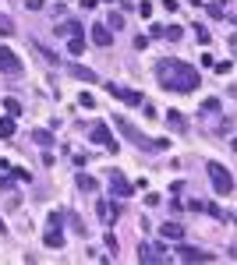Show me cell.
<instances>
[{
	"mask_svg": "<svg viewBox=\"0 0 237 265\" xmlns=\"http://www.w3.org/2000/svg\"><path fill=\"white\" fill-rule=\"evenodd\" d=\"M156 78H159V85L170 89V92H195V89L202 85V74H198L191 64L177 61V57L159 61L156 64Z\"/></svg>",
	"mask_w": 237,
	"mask_h": 265,
	"instance_id": "1",
	"label": "cell"
},
{
	"mask_svg": "<svg viewBox=\"0 0 237 265\" xmlns=\"http://www.w3.org/2000/svg\"><path fill=\"white\" fill-rule=\"evenodd\" d=\"M113 124H117V128L124 131V138H128V141H131L135 149H142V152H163V149L170 145L166 138H145V134L138 131V128H135V124H131L128 117H113Z\"/></svg>",
	"mask_w": 237,
	"mask_h": 265,
	"instance_id": "2",
	"label": "cell"
},
{
	"mask_svg": "<svg viewBox=\"0 0 237 265\" xmlns=\"http://www.w3.org/2000/svg\"><path fill=\"white\" fill-rule=\"evenodd\" d=\"M205 173H209V181H213V191H216V195H230V191H234V177H230V170H227L223 163H209V166H205Z\"/></svg>",
	"mask_w": 237,
	"mask_h": 265,
	"instance_id": "3",
	"label": "cell"
},
{
	"mask_svg": "<svg viewBox=\"0 0 237 265\" xmlns=\"http://www.w3.org/2000/svg\"><path fill=\"white\" fill-rule=\"evenodd\" d=\"M166 258H170V251L163 244H142L138 248V262L142 265H156V262H166Z\"/></svg>",
	"mask_w": 237,
	"mask_h": 265,
	"instance_id": "4",
	"label": "cell"
},
{
	"mask_svg": "<svg viewBox=\"0 0 237 265\" xmlns=\"http://www.w3.org/2000/svg\"><path fill=\"white\" fill-rule=\"evenodd\" d=\"M106 92H110V96H117V99H124L128 106H142V103H145V96H142V92H135V89H124V85H113V81L106 85Z\"/></svg>",
	"mask_w": 237,
	"mask_h": 265,
	"instance_id": "5",
	"label": "cell"
},
{
	"mask_svg": "<svg viewBox=\"0 0 237 265\" xmlns=\"http://www.w3.org/2000/svg\"><path fill=\"white\" fill-rule=\"evenodd\" d=\"M131 191H135V188L124 181V173H121V170H110V195H113V198H131Z\"/></svg>",
	"mask_w": 237,
	"mask_h": 265,
	"instance_id": "6",
	"label": "cell"
},
{
	"mask_svg": "<svg viewBox=\"0 0 237 265\" xmlns=\"http://www.w3.org/2000/svg\"><path fill=\"white\" fill-rule=\"evenodd\" d=\"M88 138H92L96 145H103V149L117 152V141H113V134H110V128H106V124H92V131H88Z\"/></svg>",
	"mask_w": 237,
	"mask_h": 265,
	"instance_id": "7",
	"label": "cell"
},
{
	"mask_svg": "<svg viewBox=\"0 0 237 265\" xmlns=\"http://www.w3.org/2000/svg\"><path fill=\"white\" fill-rule=\"evenodd\" d=\"M0 71H4V74H21V61H18V53L7 50V46H0Z\"/></svg>",
	"mask_w": 237,
	"mask_h": 265,
	"instance_id": "8",
	"label": "cell"
},
{
	"mask_svg": "<svg viewBox=\"0 0 237 265\" xmlns=\"http://www.w3.org/2000/svg\"><path fill=\"white\" fill-rule=\"evenodd\" d=\"M177 258H181V262H213L209 251H198V248H191V244H181V248H177Z\"/></svg>",
	"mask_w": 237,
	"mask_h": 265,
	"instance_id": "9",
	"label": "cell"
},
{
	"mask_svg": "<svg viewBox=\"0 0 237 265\" xmlns=\"http://www.w3.org/2000/svg\"><path fill=\"white\" fill-rule=\"evenodd\" d=\"M88 28H92V43L106 50V46H110V39H113V32H110V28H106L103 21H96V25H88Z\"/></svg>",
	"mask_w": 237,
	"mask_h": 265,
	"instance_id": "10",
	"label": "cell"
},
{
	"mask_svg": "<svg viewBox=\"0 0 237 265\" xmlns=\"http://www.w3.org/2000/svg\"><path fill=\"white\" fill-rule=\"evenodd\" d=\"M96 212H99L103 223H113V219L121 216V205H113V201H96Z\"/></svg>",
	"mask_w": 237,
	"mask_h": 265,
	"instance_id": "11",
	"label": "cell"
},
{
	"mask_svg": "<svg viewBox=\"0 0 237 265\" xmlns=\"http://www.w3.org/2000/svg\"><path fill=\"white\" fill-rule=\"evenodd\" d=\"M53 36L75 39V36H81V25H78V21H61V25H53Z\"/></svg>",
	"mask_w": 237,
	"mask_h": 265,
	"instance_id": "12",
	"label": "cell"
},
{
	"mask_svg": "<svg viewBox=\"0 0 237 265\" xmlns=\"http://www.w3.org/2000/svg\"><path fill=\"white\" fill-rule=\"evenodd\" d=\"M68 74L78 78V81H88V85L96 81V71H88V67H81V64H68Z\"/></svg>",
	"mask_w": 237,
	"mask_h": 265,
	"instance_id": "13",
	"label": "cell"
},
{
	"mask_svg": "<svg viewBox=\"0 0 237 265\" xmlns=\"http://www.w3.org/2000/svg\"><path fill=\"white\" fill-rule=\"evenodd\" d=\"M159 233H163V237H170V241H184V226H181V223H163V226H159Z\"/></svg>",
	"mask_w": 237,
	"mask_h": 265,
	"instance_id": "14",
	"label": "cell"
},
{
	"mask_svg": "<svg viewBox=\"0 0 237 265\" xmlns=\"http://www.w3.org/2000/svg\"><path fill=\"white\" fill-rule=\"evenodd\" d=\"M166 124H170L173 131H184V128H188V121L181 117V110H166Z\"/></svg>",
	"mask_w": 237,
	"mask_h": 265,
	"instance_id": "15",
	"label": "cell"
},
{
	"mask_svg": "<svg viewBox=\"0 0 237 265\" xmlns=\"http://www.w3.org/2000/svg\"><path fill=\"white\" fill-rule=\"evenodd\" d=\"M46 248H64V233H61V226H53V230H46Z\"/></svg>",
	"mask_w": 237,
	"mask_h": 265,
	"instance_id": "16",
	"label": "cell"
},
{
	"mask_svg": "<svg viewBox=\"0 0 237 265\" xmlns=\"http://www.w3.org/2000/svg\"><path fill=\"white\" fill-rule=\"evenodd\" d=\"M159 36H166L170 43H177V39L184 36V28H181V25H163V28H159Z\"/></svg>",
	"mask_w": 237,
	"mask_h": 265,
	"instance_id": "17",
	"label": "cell"
},
{
	"mask_svg": "<svg viewBox=\"0 0 237 265\" xmlns=\"http://www.w3.org/2000/svg\"><path fill=\"white\" fill-rule=\"evenodd\" d=\"M0 138H14V117H0Z\"/></svg>",
	"mask_w": 237,
	"mask_h": 265,
	"instance_id": "18",
	"label": "cell"
},
{
	"mask_svg": "<svg viewBox=\"0 0 237 265\" xmlns=\"http://www.w3.org/2000/svg\"><path fill=\"white\" fill-rule=\"evenodd\" d=\"M32 141H36V145H43V149H50V145H53V134L39 128V131H32Z\"/></svg>",
	"mask_w": 237,
	"mask_h": 265,
	"instance_id": "19",
	"label": "cell"
},
{
	"mask_svg": "<svg viewBox=\"0 0 237 265\" xmlns=\"http://www.w3.org/2000/svg\"><path fill=\"white\" fill-rule=\"evenodd\" d=\"M36 50H39V53H43V61H46V64H61V57H57V53H53V50H46V46H43V43H36Z\"/></svg>",
	"mask_w": 237,
	"mask_h": 265,
	"instance_id": "20",
	"label": "cell"
},
{
	"mask_svg": "<svg viewBox=\"0 0 237 265\" xmlns=\"http://www.w3.org/2000/svg\"><path fill=\"white\" fill-rule=\"evenodd\" d=\"M106 28L113 32V28H124V14L121 11H110V21H106Z\"/></svg>",
	"mask_w": 237,
	"mask_h": 265,
	"instance_id": "21",
	"label": "cell"
},
{
	"mask_svg": "<svg viewBox=\"0 0 237 265\" xmlns=\"http://www.w3.org/2000/svg\"><path fill=\"white\" fill-rule=\"evenodd\" d=\"M4 110H7V117H21V103L18 99H4Z\"/></svg>",
	"mask_w": 237,
	"mask_h": 265,
	"instance_id": "22",
	"label": "cell"
},
{
	"mask_svg": "<svg viewBox=\"0 0 237 265\" xmlns=\"http://www.w3.org/2000/svg\"><path fill=\"white\" fill-rule=\"evenodd\" d=\"M78 188H81V191H96V177H88V173H78Z\"/></svg>",
	"mask_w": 237,
	"mask_h": 265,
	"instance_id": "23",
	"label": "cell"
},
{
	"mask_svg": "<svg viewBox=\"0 0 237 265\" xmlns=\"http://www.w3.org/2000/svg\"><path fill=\"white\" fill-rule=\"evenodd\" d=\"M81 46H85V43H81V36L68 39V53H71V57H78V53H81Z\"/></svg>",
	"mask_w": 237,
	"mask_h": 265,
	"instance_id": "24",
	"label": "cell"
},
{
	"mask_svg": "<svg viewBox=\"0 0 237 265\" xmlns=\"http://www.w3.org/2000/svg\"><path fill=\"white\" fill-rule=\"evenodd\" d=\"M11 32H14V21L7 14H0V36H11Z\"/></svg>",
	"mask_w": 237,
	"mask_h": 265,
	"instance_id": "25",
	"label": "cell"
},
{
	"mask_svg": "<svg viewBox=\"0 0 237 265\" xmlns=\"http://www.w3.org/2000/svg\"><path fill=\"white\" fill-rule=\"evenodd\" d=\"M195 36H198V43H202V46H209V39H213V36H209V28H202V25H195Z\"/></svg>",
	"mask_w": 237,
	"mask_h": 265,
	"instance_id": "26",
	"label": "cell"
},
{
	"mask_svg": "<svg viewBox=\"0 0 237 265\" xmlns=\"http://www.w3.org/2000/svg\"><path fill=\"white\" fill-rule=\"evenodd\" d=\"M71 226H75V233H78V237H85V233H88V226L81 223L78 216H71Z\"/></svg>",
	"mask_w": 237,
	"mask_h": 265,
	"instance_id": "27",
	"label": "cell"
},
{
	"mask_svg": "<svg viewBox=\"0 0 237 265\" xmlns=\"http://www.w3.org/2000/svg\"><path fill=\"white\" fill-rule=\"evenodd\" d=\"M202 209H205V212H209V216H216V219H227V212H223V209H220V205H202Z\"/></svg>",
	"mask_w": 237,
	"mask_h": 265,
	"instance_id": "28",
	"label": "cell"
},
{
	"mask_svg": "<svg viewBox=\"0 0 237 265\" xmlns=\"http://www.w3.org/2000/svg\"><path fill=\"white\" fill-rule=\"evenodd\" d=\"M11 173H14L18 181H28V170H25V166H11Z\"/></svg>",
	"mask_w": 237,
	"mask_h": 265,
	"instance_id": "29",
	"label": "cell"
},
{
	"mask_svg": "<svg viewBox=\"0 0 237 265\" xmlns=\"http://www.w3.org/2000/svg\"><path fill=\"white\" fill-rule=\"evenodd\" d=\"M213 67H216L220 74H230V71H234V64H230V61H223V64H213Z\"/></svg>",
	"mask_w": 237,
	"mask_h": 265,
	"instance_id": "30",
	"label": "cell"
},
{
	"mask_svg": "<svg viewBox=\"0 0 237 265\" xmlns=\"http://www.w3.org/2000/svg\"><path fill=\"white\" fill-rule=\"evenodd\" d=\"M138 14H142V18H149V14H153V4H145V0H142V4H138Z\"/></svg>",
	"mask_w": 237,
	"mask_h": 265,
	"instance_id": "31",
	"label": "cell"
},
{
	"mask_svg": "<svg viewBox=\"0 0 237 265\" xmlns=\"http://www.w3.org/2000/svg\"><path fill=\"white\" fill-rule=\"evenodd\" d=\"M209 14L213 18H223V4H209Z\"/></svg>",
	"mask_w": 237,
	"mask_h": 265,
	"instance_id": "32",
	"label": "cell"
},
{
	"mask_svg": "<svg viewBox=\"0 0 237 265\" xmlns=\"http://www.w3.org/2000/svg\"><path fill=\"white\" fill-rule=\"evenodd\" d=\"M81 106H85V110H92V106H96V99H92L88 92H81Z\"/></svg>",
	"mask_w": 237,
	"mask_h": 265,
	"instance_id": "33",
	"label": "cell"
},
{
	"mask_svg": "<svg viewBox=\"0 0 237 265\" xmlns=\"http://www.w3.org/2000/svg\"><path fill=\"white\" fill-rule=\"evenodd\" d=\"M0 188H4V191H11V188H14V177H4V173H0Z\"/></svg>",
	"mask_w": 237,
	"mask_h": 265,
	"instance_id": "34",
	"label": "cell"
},
{
	"mask_svg": "<svg viewBox=\"0 0 237 265\" xmlns=\"http://www.w3.org/2000/svg\"><path fill=\"white\" fill-rule=\"evenodd\" d=\"M28 4V11H43V0H25Z\"/></svg>",
	"mask_w": 237,
	"mask_h": 265,
	"instance_id": "35",
	"label": "cell"
},
{
	"mask_svg": "<svg viewBox=\"0 0 237 265\" xmlns=\"http://www.w3.org/2000/svg\"><path fill=\"white\" fill-rule=\"evenodd\" d=\"M96 4H99V0H81V7H85V11H92Z\"/></svg>",
	"mask_w": 237,
	"mask_h": 265,
	"instance_id": "36",
	"label": "cell"
},
{
	"mask_svg": "<svg viewBox=\"0 0 237 265\" xmlns=\"http://www.w3.org/2000/svg\"><path fill=\"white\" fill-rule=\"evenodd\" d=\"M4 230H7V226H4V219H0V233H4Z\"/></svg>",
	"mask_w": 237,
	"mask_h": 265,
	"instance_id": "37",
	"label": "cell"
},
{
	"mask_svg": "<svg viewBox=\"0 0 237 265\" xmlns=\"http://www.w3.org/2000/svg\"><path fill=\"white\" fill-rule=\"evenodd\" d=\"M191 4H195V7H198V4H202V0H191Z\"/></svg>",
	"mask_w": 237,
	"mask_h": 265,
	"instance_id": "38",
	"label": "cell"
}]
</instances>
